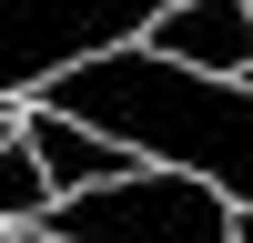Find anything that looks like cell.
<instances>
[{"label": "cell", "mask_w": 253, "mask_h": 243, "mask_svg": "<svg viewBox=\"0 0 253 243\" xmlns=\"http://www.w3.org/2000/svg\"><path fill=\"white\" fill-rule=\"evenodd\" d=\"M31 112L71 122V132H101L112 152L152 162V172H182L213 202L253 213V91L243 81L172 71V61H152L132 40V51H101V61H81V71L41 81Z\"/></svg>", "instance_id": "6da1fadb"}, {"label": "cell", "mask_w": 253, "mask_h": 243, "mask_svg": "<svg viewBox=\"0 0 253 243\" xmlns=\"http://www.w3.org/2000/svg\"><path fill=\"white\" fill-rule=\"evenodd\" d=\"M41 243H233V202H213L182 172L132 162V172L101 182V193L51 202V213H41Z\"/></svg>", "instance_id": "7a4b0ae2"}, {"label": "cell", "mask_w": 253, "mask_h": 243, "mask_svg": "<svg viewBox=\"0 0 253 243\" xmlns=\"http://www.w3.org/2000/svg\"><path fill=\"white\" fill-rule=\"evenodd\" d=\"M132 40H142L132 0H10V10H0V101L41 91V81L81 71V61H101V51H132Z\"/></svg>", "instance_id": "3957f363"}, {"label": "cell", "mask_w": 253, "mask_h": 243, "mask_svg": "<svg viewBox=\"0 0 253 243\" xmlns=\"http://www.w3.org/2000/svg\"><path fill=\"white\" fill-rule=\"evenodd\" d=\"M142 51L172 61V71H203V81H243V71H253V10H243V0L152 10V20H142Z\"/></svg>", "instance_id": "277c9868"}, {"label": "cell", "mask_w": 253, "mask_h": 243, "mask_svg": "<svg viewBox=\"0 0 253 243\" xmlns=\"http://www.w3.org/2000/svg\"><path fill=\"white\" fill-rule=\"evenodd\" d=\"M20 152L41 162V182H51V202H71V193H101V182H122L132 172V152H112L101 132H71V122H20Z\"/></svg>", "instance_id": "5b68a950"}, {"label": "cell", "mask_w": 253, "mask_h": 243, "mask_svg": "<svg viewBox=\"0 0 253 243\" xmlns=\"http://www.w3.org/2000/svg\"><path fill=\"white\" fill-rule=\"evenodd\" d=\"M41 213H51V182H41V162L20 152V142H0V223H31V233H41Z\"/></svg>", "instance_id": "8992f818"}, {"label": "cell", "mask_w": 253, "mask_h": 243, "mask_svg": "<svg viewBox=\"0 0 253 243\" xmlns=\"http://www.w3.org/2000/svg\"><path fill=\"white\" fill-rule=\"evenodd\" d=\"M233 243H253V213H233Z\"/></svg>", "instance_id": "52a82bcc"}, {"label": "cell", "mask_w": 253, "mask_h": 243, "mask_svg": "<svg viewBox=\"0 0 253 243\" xmlns=\"http://www.w3.org/2000/svg\"><path fill=\"white\" fill-rule=\"evenodd\" d=\"M0 243H10V223H0Z\"/></svg>", "instance_id": "ba28073f"}, {"label": "cell", "mask_w": 253, "mask_h": 243, "mask_svg": "<svg viewBox=\"0 0 253 243\" xmlns=\"http://www.w3.org/2000/svg\"><path fill=\"white\" fill-rule=\"evenodd\" d=\"M31 243H41V233H31Z\"/></svg>", "instance_id": "9c48e42d"}]
</instances>
